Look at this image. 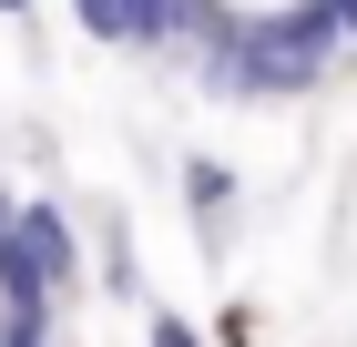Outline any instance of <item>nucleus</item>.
Listing matches in <instances>:
<instances>
[{"instance_id": "f257e3e1", "label": "nucleus", "mask_w": 357, "mask_h": 347, "mask_svg": "<svg viewBox=\"0 0 357 347\" xmlns=\"http://www.w3.org/2000/svg\"><path fill=\"white\" fill-rule=\"evenodd\" d=\"M10 225H21V256L41 266V286L72 296V276H82V235H72V214H61V205H21Z\"/></svg>"}, {"instance_id": "f03ea898", "label": "nucleus", "mask_w": 357, "mask_h": 347, "mask_svg": "<svg viewBox=\"0 0 357 347\" xmlns=\"http://www.w3.org/2000/svg\"><path fill=\"white\" fill-rule=\"evenodd\" d=\"M184 205L204 214V245H215V235H225V205H235V174H225L215 154H194V163H184Z\"/></svg>"}, {"instance_id": "7ed1b4c3", "label": "nucleus", "mask_w": 357, "mask_h": 347, "mask_svg": "<svg viewBox=\"0 0 357 347\" xmlns=\"http://www.w3.org/2000/svg\"><path fill=\"white\" fill-rule=\"evenodd\" d=\"M102 286H112V296H143V266H133V235H123L112 214H102Z\"/></svg>"}, {"instance_id": "20e7f679", "label": "nucleus", "mask_w": 357, "mask_h": 347, "mask_svg": "<svg viewBox=\"0 0 357 347\" xmlns=\"http://www.w3.org/2000/svg\"><path fill=\"white\" fill-rule=\"evenodd\" d=\"M72 21L92 41H133V0H72Z\"/></svg>"}, {"instance_id": "39448f33", "label": "nucleus", "mask_w": 357, "mask_h": 347, "mask_svg": "<svg viewBox=\"0 0 357 347\" xmlns=\"http://www.w3.org/2000/svg\"><path fill=\"white\" fill-rule=\"evenodd\" d=\"M215 10H235V31H255V21H296V10H317V0H215Z\"/></svg>"}, {"instance_id": "423d86ee", "label": "nucleus", "mask_w": 357, "mask_h": 347, "mask_svg": "<svg viewBox=\"0 0 357 347\" xmlns=\"http://www.w3.org/2000/svg\"><path fill=\"white\" fill-rule=\"evenodd\" d=\"M153 347H204V337H194L184 317H153Z\"/></svg>"}, {"instance_id": "0eeeda50", "label": "nucleus", "mask_w": 357, "mask_h": 347, "mask_svg": "<svg viewBox=\"0 0 357 347\" xmlns=\"http://www.w3.org/2000/svg\"><path fill=\"white\" fill-rule=\"evenodd\" d=\"M0 347H41V327H31V317H10V337H0Z\"/></svg>"}, {"instance_id": "6e6552de", "label": "nucleus", "mask_w": 357, "mask_h": 347, "mask_svg": "<svg viewBox=\"0 0 357 347\" xmlns=\"http://www.w3.org/2000/svg\"><path fill=\"white\" fill-rule=\"evenodd\" d=\"M10 214H21V205H0V245H10Z\"/></svg>"}, {"instance_id": "1a4fd4ad", "label": "nucleus", "mask_w": 357, "mask_h": 347, "mask_svg": "<svg viewBox=\"0 0 357 347\" xmlns=\"http://www.w3.org/2000/svg\"><path fill=\"white\" fill-rule=\"evenodd\" d=\"M0 10H10V21H21V10H31V0H0Z\"/></svg>"}]
</instances>
